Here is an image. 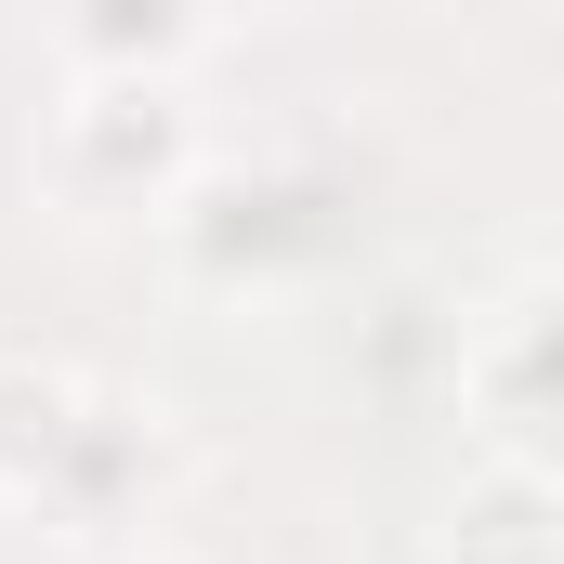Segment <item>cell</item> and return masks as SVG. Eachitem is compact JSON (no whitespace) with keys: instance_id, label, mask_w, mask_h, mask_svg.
I'll return each instance as SVG.
<instances>
[{"instance_id":"cell-1","label":"cell","mask_w":564,"mask_h":564,"mask_svg":"<svg viewBox=\"0 0 564 564\" xmlns=\"http://www.w3.org/2000/svg\"><path fill=\"white\" fill-rule=\"evenodd\" d=\"M197 40V13H66V53H184Z\"/></svg>"}]
</instances>
